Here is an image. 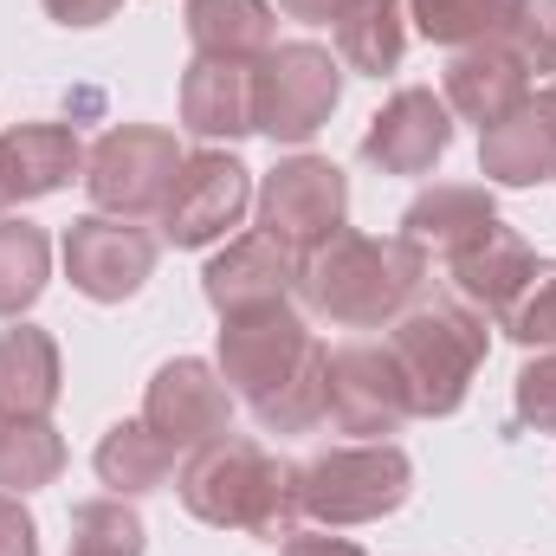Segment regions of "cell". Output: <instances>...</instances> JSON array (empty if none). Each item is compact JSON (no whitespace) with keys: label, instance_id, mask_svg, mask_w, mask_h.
<instances>
[{"label":"cell","instance_id":"1","mask_svg":"<svg viewBox=\"0 0 556 556\" xmlns=\"http://www.w3.org/2000/svg\"><path fill=\"white\" fill-rule=\"evenodd\" d=\"M220 382L260 415L266 433H304L324 420V382H330V350L311 337V324L273 304L253 317H227L220 330Z\"/></svg>","mask_w":556,"mask_h":556},{"label":"cell","instance_id":"25","mask_svg":"<svg viewBox=\"0 0 556 556\" xmlns=\"http://www.w3.org/2000/svg\"><path fill=\"white\" fill-rule=\"evenodd\" d=\"M65 472V440L52 420H7L0 415V492H39Z\"/></svg>","mask_w":556,"mask_h":556},{"label":"cell","instance_id":"21","mask_svg":"<svg viewBox=\"0 0 556 556\" xmlns=\"http://www.w3.org/2000/svg\"><path fill=\"white\" fill-rule=\"evenodd\" d=\"M59 408V343L33 324L0 330V415L46 420Z\"/></svg>","mask_w":556,"mask_h":556},{"label":"cell","instance_id":"22","mask_svg":"<svg viewBox=\"0 0 556 556\" xmlns=\"http://www.w3.org/2000/svg\"><path fill=\"white\" fill-rule=\"evenodd\" d=\"M479 168L485 181H505V188H544L556 175V124L538 104L511 111L505 124L479 130Z\"/></svg>","mask_w":556,"mask_h":556},{"label":"cell","instance_id":"10","mask_svg":"<svg viewBox=\"0 0 556 556\" xmlns=\"http://www.w3.org/2000/svg\"><path fill=\"white\" fill-rule=\"evenodd\" d=\"M324 415L337 420V433H363V440H382V433H395L415 415L389 343H343V350H330Z\"/></svg>","mask_w":556,"mask_h":556},{"label":"cell","instance_id":"4","mask_svg":"<svg viewBox=\"0 0 556 556\" xmlns=\"http://www.w3.org/2000/svg\"><path fill=\"white\" fill-rule=\"evenodd\" d=\"M389 356L408 382V408L420 420H446L485 363V317L453 298H415L389 324Z\"/></svg>","mask_w":556,"mask_h":556},{"label":"cell","instance_id":"36","mask_svg":"<svg viewBox=\"0 0 556 556\" xmlns=\"http://www.w3.org/2000/svg\"><path fill=\"white\" fill-rule=\"evenodd\" d=\"M531 104H538V111H544V117H551V124H556V78H551V85H544V91H538V98H531Z\"/></svg>","mask_w":556,"mask_h":556},{"label":"cell","instance_id":"19","mask_svg":"<svg viewBox=\"0 0 556 556\" xmlns=\"http://www.w3.org/2000/svg\"><path fill=\"white\" fill-rule=\"evenodd\" d=\"M492 220H498V207H492L485 188H472V181H433L427 194H415V207L402 214V240H415L427 260H433V253L453 260V253L472 247Z\"/></svg>","mask_w":556,"mask_h":556},{"label":"cell","instance_id":"31","mask_svg":"<svg viewBox=\"0 0 556 556\" xmlns=\"http://www.w3.org/2000/svg\"><path fill=\"white\" fill-rule=\"evenodd\" d=\"M518 420L538 433H556V356H538L518 369Z\"/></svg>","mask_w":556,"mask_h":556},{"label":"cell","instance_id":"18","mask_svg":"<svg viewBox=\"0 0 556 556\" xmlns=\"http://www.w3.org/2000/svg\"><path fill=\"white\" fill-rule=\"evenodd\" d=\"M181 124L201 142H233L253 130V65L194 59L181 72Z\"/></svg>","mask_w":556,"mask_h":556},{"label":"cell","instance_id":"11","mask_svg":"<svg viewBox=\"0 0 556 556\" xmlns=\"http://www.w3.org/2000/svg\"><path fill=\"white\" fill-rule=\"evenodd\" d=\"M155 273V240L142 233L137 220H117V214H85L65 227V278L98 298V304H124L137 298Z\"/></svg>","mask_w":556,"mask_h":556},{"label":"cell","instance_id":"17","mask_svg":"<svg viewBox=\"0 0 556 556\" xmlns=\"http://www.w3.org/2000/svg\"><path fill=\"white\" fill-rule=\"evenodd\" d=\"M78 162H85L78 130H65V124H13L0 137V220H7V207L65 188L78 175Z\"/></svg>","mask_w":556,"mask_h":556},{"label":"cell","instance_id":"16","mask_svg":"<svg viewBox=\"0 0 556 556\" xmlns=\"http://www.w3.org/2000/svg\"><path fill=\"white\" fill-rule=\"evenodd\" d=\"M544 266L551 260H538L511 227H485L472 247H459L453 260H446V273H453V285H459V298L466 304H479L485 317H511L518 311V298L544 278Z\"/></svg>","mask_w":556,"mask_h":556},{"label":"cell","instance_id":"26","mask_svg":"<svg viewBox=\"0 0 556 556\" xmlns=\"http://www.w3.org/2000/svg\"><path fill=\"white\" fill-rule=\"evenodd\" d=\"M420 33L433 39V46H453V52H466V46H492V39H505V26H511V13H518V0H408Z\"/></svg>","mask_w":556,"mask_h":556},{"label":"cell","instance_id":"23","mask_svg":"<svg viewBox=\"0 0 556 556\" xmlns=\"http://www.w3.org/2000/svg\"><path fill=\"white\" fill-rule=\"evenodd\" d=\"M98 479L117 492V498H137L175 479V446L149 427V420H117L104 440H98Z\"/></svg>","mask_w":556,"mask_h":556},{"label":"cell","instance_id":"13","mask_svg":"<svg viewBox=\"0 0 556 556\" xmlns=\"http://www.w3.org/2000/svg\"><path fill=\"white\" fill-rule=\"evenodd\" d=\"M446 149H453V111L427 85L395 91L363 130V162H376L382 175H427Z\"/></svg>","mask_w":556,"mask_h":556},{"label":"cell","instance_id":"15","mask_svg":"<svg viewBox=\"0 0 556 556\" xmlns=\"http://www.w3.org/2000/svg\"><path fill=\"white\" fill-rule=\"evenodd\" d=\"M440 98H446L453 117L492 130V124H505L511 111L531 104V72L518 65V52H511L505 39H492V46H466V52L446 59V85H440Z\"/></svg>","mask_w":556,"mask_h":556},{"label":"cell","instance_id":"2","mask_svg":"<svg viewBox=\"0 0 556 556\" xmlns=\"http://www.w3.org/2000/svg\"><path fill=\"white\" fill-rule=\"evenodd\" d=\"M433 260L415 240H369V233H330L324 247H311L298 260V291L317 317L343 324V330H376L395 324L415 298H427Z\"/></svg>","mask_w":556,"mask_h":556},{"label":"cell","instance_id":"28","mask_svg":"<svg viewBox=\"0 0 556 556\" xmlns=\"http://www.w3.org/2000/svg\"><path fill=\"white\" fill-rule=\"evenodd\" d=\"M72 556H142V518L124 498H91L72 511Z\"/></svg>","mask_w":556,"mask_h":556},{"label":"cell","instance_id":"29","mask_svg":"<svg viewBox=\"0 0 556 556\" xmlns=\"http://www.w3.org/2000/svg\"><path fill=\"white\" fill-rule=\"evenodd\" d=\"M505 46L518 52L525 72H556V0H518Z\"/></svg>","mask_w":556,"mask_h":556},{"label":"cell","instance_id":"30","mask_svg":"<svg viewBox=\"0 0 556 556\" xmlns=\"http://www.w3.org/2000/svg\"><path fill=\"white\" fill-rule=\"evenodd\" d=\"M498 330H505L511 343H531V350L556 343V266H544V278L518 298V311L498 317Z\"/></svg>","mask_w":556,"mask_h":556},{"label":"cell","instance_id":"8","mask_svg":"<svg viewBox=\"0 0 556 556\" xmlns=\"http://www.w3.org/2000/svg\"><path fill=\"white\" fill-rule=\"evenodd\" d=\"M253 201H260V233H273L278 247H291L304 260L311 247H324L330 233H343L350 181L324 155H291V162H278L273 175L260 181Z\"/></svg>","mask_w":556,"mask_h":556},{"label":"cell","instance_id":"12","mask_svg":"<svg viewBox=\"0 0 556 556\" xmlns=\"http://www.w3.org/2000/svg\"><path fill=\"white\" fill-rule=\"evenodd\" d=\"M142 420H149L175 453H194V446H207V440L227 433V420H233V389L220 382L214 363L175 356V363L155 369V382H149V395H142Z\"/></svg>","mask_w":556,"mask_h":556},{"label":"cell","instance_id":"33","mask_svg":"<svg viewBox=\"0 0 556 556\" xmlns=\"http://www.w3.org/2000/svg\"><path fill=\"white\" fill-rule=\"evenodd\" d=\"M39 7H46L59 26H104L124 0H39Z\"/></svg>","mask_w":556,"mask_h":556},{"label":"cell","instance_id":"27","mask_svg":"<svg viewBox=\"0 0 556 556\" xmlns=\"http://www.w3.org/2000/svg\"><path fill=\"white\" fill-rule=\"evenodd\" d=\"M52 278V240L33 220H0V317L33 311Z\"/></svg>","mask_w":556,"mask_h":556},{"label":"cell","instance_id":"34","mask_svg":"<svg viewBox=\"0 0 556 556\" xmlns=\"http://www.w3.org/2000/svg\"><path fill=\"white\" fill-rule=\"evenodd\" d=\"M285 556H363V551L343 544V538H330V531H291L285 538Z\"/></svg>","mask_w":556,"mask_h":556},{"label":"cell","instance_id":"9","mask_svg":"<svg viewBox=\"0 0 556 556\" xmlns=\"http://www.w3.org/2000/svg\"><path fill=\"white\" fill-rule=\"evenodd\" d=\"M253 207V168L227 149H194L162 201V233L175 247H214Z\"/></svg>","mask_w":556,"mask_h":556},{"label":"cell","instance_id":"35","mask_svg":"<svg viewBox=\"0 0 556 556\" xmlns=\"http://www.w3.org/2000/svg\"><path fill=\"white\" fill-rule=\"evenodd\" d=\"M278 7H285L291 20H304V26H337L350 0H278Z\"/></svg>","mask_w":556,"mask_h":556},{"label":"cell","instance_id":"20","mask_svg":"<svg viewBox=\"0 0 556 556\" xmlns=\"http://www.w3.org/2000/svg\"><path fill=\"white\" fill-rule=\"evenodd\" d=\"M188 39L194 59H220V65H260L278 39L273 0H188Z\"/></svg>","mask_w":556,"mask_h":556},{"label":"cell","instance_id":"7","mask_svg":"<svg viewBox=\"0 0 556 556\" xmlns=\"http://www.w3.org/2000/svg\"><path fill=\"white\" fill-rule=\"evenodd\" d=\"M181 142L168 130H149V124H117L91 142L85 155V188L98 201V214H117V220H142V214H162L175 175H181Z\"/></svg>","mask_w":556,"mask_h":556},{"label":"cell","instance_id":"6","mask_svg":"<svg viewBox=\"0 0 556 556\" xmlns=\"http://www.w3.org/2000/svg\"><path fill=\"white\" fill-rule=\"evenodd\" d=\"M337 98H343V65L311 39L273 46L253 65V130L273 142H311L330 124Z\"/></svg>","mask_w":556,"mask_h":556},{"label":"cell","instance_id":"24","mask_svg":"<svg viewBox=\"0 0 556 556\" xmlns=\"http://www.w3.org/2000/svg\"><path fill=\"white\" fill-rule=\"evenodd\" d=\"M337 52L363 78L395 72L402 52H408V13H402V0H350L343 20H337Z\"/></svg>","mask_w":556,"mask_h":556},{"label":"cell","instance_id":"32","mask_svg":"<svg viewBox=\"0 0 556 556\" xmlns=\"http://www.w3.org/2000/svg\"><path fill=\"white\" fill-rule=\"evenodd\" d=\"M0 556H39V525L13 492H0Z\"/></svg>","mask_w":556,"mask_h":556},{"label":"cell","instance_id":"3","mask_svg":"<svg viewBox=\"0 0 556 556\" xmlns=\"http://www.w3.org/2000/svg\"><path fill=\"white\" fill-rule=\"evenodd\" d=\"M175 485H181V505L214 531H247V538L285 544L304 518L298 511V466H285L278 453H266L247 433H220V440L194 446L181 459Z\"/></svg>","mask_w":556,"mask_h":556},{"label":"cell","instance_id":"5","mask_svg":"<svg viewBox=\"0 0 556 556\" xmlns=\"http://www.w3.org/2000/svg\"><path fill=\"white\" fill-rule=\"evenodd\" d=\"M415 492V466L402 446L389 440H363V446H330L311 466H298V511L350 531V525H376L389 511H402Z\"/></svg>","mask_w":556,"mask_h":556},{"label":"cell","instance_id":"14","mask_svg":"<svg viewBox=\"0 0 556 556\" xmlns=\"http://www.w3.org/2000/svg\"><path fill=\"white\" fill-rule=\"evenodd\" d=\"M201 291H207V304L220 311V324H227V317L273 311V304H291V291H298V253L278 247L273 233H247V240H233V247L201 273Z\"/></svg>","mask_w":556,"mask_h":556}]
</instances>
